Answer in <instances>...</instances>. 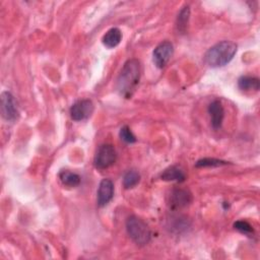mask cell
<instances>
[{
	"label": "cell",
	"instance_id": "6da1fadb",
	"mask_svg": "<svg viewBox=\"0 0 260 260\" xmlns=\"http://www.w3.org/2000/svg\"><path fill=\"white\" fill-rule=\"evenodd\" d=\"M140 75V62L137 59H129L126 61L117 78L116 88L118 92L126 99L131 98L139 83Z\"/></svg>",
	"mask_w": 260,
	"mask_h": 260
},
{
	"label": "cell",
	"instance_id": "7a4b0ae2",
	"mask_svg": "<svg viewBox=\"0 0 260 260\" xmlns=\"http://www.w3.org/2000/svg\"><path fill=\"white\" fill-rule=\"evenodd\" d=\"M237 45L231 41H222L207 50L204 61L210 67H221L226 65L235 56Z\"/></svg>",
	"mask_w": 260,
	"mask_h": 260
},
{
	"label": "cell",
	"instance_id": "3957f363",
	"mask_svg": "<svg viewBox=\"0 0 260 260\" xmlns=\"http://www.w3.org/2000/svg\"><path fill=\"white\" fill-rule=\"evenodd\" d=\"M126 230L129 237L139 246H144L151 239V232L145 221L135 215H131L126 220Z\"/></svg>",
	"mask_w": 260,
	"mask_h": 260
},
{
	"label": "cell",
	"instance_id": "277c9868",
	"mask_svg": "<svg viewBox=\"0 0 260 260\" xmlns=\"http://www.w3.org/2000/svg\"><path fill=\"white\" fill-rule=\"evenodd\" d=\"M117 159V152L113 145L103 144L99 147L94 155V166L99 170H105L115 164Z\"/></svg>",
	"mask_w": 260,
	"mask_h": 260
},
{
	"label": "cell",
	"instance_id": "5b68a950",
	"mask_svg": "<svg viewBox=\"0 0 260 260\" xmlns=\"http://www.w3.org/2000/svg\"><path fill=\"white\" fill-rule=\"evenodd\" d=\"M174 53V46L171 42L165 41L158 44L155 49L152 52V59L154 65L161 69L166 67V65L169 63L170 59L172 58Z\"/></svg>",
	"mask_w": 260,
	"mask_h": 260
},
{
	"label": "cell",
	"instance_id": "8992f818",
	"mask_svg": "<svg viewBox=\"0 0 260 260\" xmlns=\"http://www.w3.org/2000/svg\"><path fill=\"white\" fill-rule=\"evenodd\" d=\"M1 114L6 121H14L18 116L16 102L9 91H3L1 93Z\"/></svg>",
	"mask_w": 260,
	"mask_h": 260
},
{
	"label": "cell",
	"instance_id": "52a82bcc",
	"mask_svg": "<svg viewBox=\"0 0 260 260\" xmlns=\"http://www.w3.org/2000/svg\"><path fill=\"white\" fill-rule=\"evenodd\" d=\"M93 112V104L90 100H79L70 108V116L74 121H82L91 116Z\"/></svg>",
	"mask_w": 260,
	"mask_h": 260
},
{
	"label": "cell",
	"instance_id": "ba28073f",
	"mask_svg": "<svg viewBox=\"0 0 260 260\" xmlns=\"http://www.w3.org/2000/svg\"><path fill=\"white\" fill-rule=\"evenodd\" d=\"M192 202V194L186 189H174L169 197V204L172 209H180Z\"/></svg>",
	"mask_w": 260,
	"mask_h": 260
},
{
	"label": "cell",
	"instance_id": "9c48e42d",
	"mask_svg": "<svg viewBox=\"0 0 260 260\" xmlns=\"http://www.w3.org/2000/svg\"><path fill=\"white\" fill-rule=\"evenodd\" d=\"M96 201L98 205L103 207L106 206L114 196V184L110 179H103L98 189Z\"/></svg>",
	"mask_w": 260,
	"mask_h": 260
},
{
	"label": "cell",
	"instance_id": "30bf717a",
	"mask_svg": "<svg viewBox=\"0 0 260 260\" xmlns=\"http://www.w3.org/2000/svg\"><path fill=\"white\" fill-rule=\"evenodd\" d=\"M208 113L210 115V121H211L212 127L214 129L220 128L223 121V117H224V110L220 101L215 100L211 102L208 106Z\"/></svg>",
	"mask_w": 260,
	"mask_h": 260
},
{
	"label": "cell",
	"instance_id": "8fae6325",
	"mask_svg": "<svg viewBox=\"0 0 260 260\" xmlns=\"http://www.w3.org/2000/svg\"><path fill=\"white\" fill-rule=\"evenodd\" d=\"M121 40H122L121 30L117 27H112L104 35L102 42L105 47L112 49V48L117 47L120 44Z\"/></svg>",
	"mask_w": 260,
	"mask_h": 260
},
{
	"label": "cell",
	"instance_id": "7c38bea8",
	"mask_svg": "<svg viewBox=\"0 0 260 260\" xmlns=\"http://www.w3.org/2000/svg\"><path fill=\"white\" fill-rule=\"evenodd\" d=\"M160 178L164 181H176V182H183L186 179L184 171L177 167V166H171L167 168L161 174Z\"/></svg>",
	"mask_w": 260,
	"mask_h": 260
},
{
	"label": "cell",
	"instance_id": "4fadbf2b",
	"mask_svg": "<svg viewBox=\"0 0 260 260\" xmlns=\"http://www.w3.org/2000/svg\"><path fill=\"white\" fill-rule=\"evenodd\" d=\"M238 86L241 90H244V91H250V90L257 91L259 89L260 83H259V79L257 77L245 75V76H241L239 78Z\"/></svg>",
	"mask_w": 260,
	"mask_h": 260
},
{
	"label": "cell",
	"instance_id": "5bb4252c",
	"mask_svg": "<svg viewBox=\"0 0 260 260\" xmlns=\"http://www.w3.org/2000/svg\"><path fill=\"white\" fill-rule=\"evenodd\" d=\"M59 179H60L61 183L64 186L71 187V188L77 187L80 184V177H79V175H77L76 173L67 171V170L60 172Z\"/></svg>",
	"mask_w": 260,
	"mask_h": 260
},
{
	"label": "cell",
	"instance_id": "9a60e30c",
	"mask_svg": "<svg viewBox=\"0 0 260 260\" xmlns=\"http://www.w3.org/2000/svg\"><path fill=\"white\" fill-rule=\"evenodd\" d=\"M189 16H190V8L189 6H185L181 9V11L178 14V18H177V27L178 30L182 34H184L187 29V25H188V20H189Z\"/></svg>",
	"mask_w": 260,
	"mask_h": 260
},
{
	"label": "cell",
	"instance_id": "2e32d148",
	"mask_svg": "<svg viewBox=\"0 0 260 260\" xmlns=\"http://www.w3.org/2000/svg\"><path fill=\"white\" fill-rule=\"evenodd\" d=\"M140 181V175L135 170H129L123 177V186L126 189L135 187Z\"/></svg>",
	"mask_w": 260,
	"mask_h": 260
},
{
	"label": "cell",
	"instance_id": "e0dca14e",
	"mask_svg": "<svg viewBox=\"0 0 260 260\" xmlns=\"http://www.w3.org/2000/svg\"><path fill=\"white\" fill-rule=\"evenodd\" d=\"M229 162L221 160V159H216V158H209V157H205V158H201L199 159L195 166L197 168H206V167H220V166H224L228 165Z\"/></svg>",
	"mask_w": 260,
	"mask_h": 260
},
{
	"label": "cell",
	"instance_id": "ac0fdd59",
	"mask_svg": "<svg viewBox=\"0 0 260 260\" xmlns=\"http://www.w3.org/2000/svg\"><path fill=\"white\" fill-rule=\"evenodd\" d=\"M234 228L239 231L242 234H245L247 236H251L254 234L253 228L251 226V224L245 220H238L234 223Z\"/></svg>",
	"mask_w": 260,
	"mask_h": 260
},
{
	"label": "cell",
	"instance_id": "d6986e66",
	"mask_svg": "<svg viewBox=\"0 0 260 260\" xmlns=\"http://www.w3.org/2000/svg\"><path fill=\"white\" fill-rule=\"evenodd\" d=\"M120 138L126 142V143H134L136 141V137L135 135L132 133L131 129L128 127V126H123L121 129H120Z\"/></svg>",
	"mask_w": 260,
	"mask_h": 260
}]
</instances>
